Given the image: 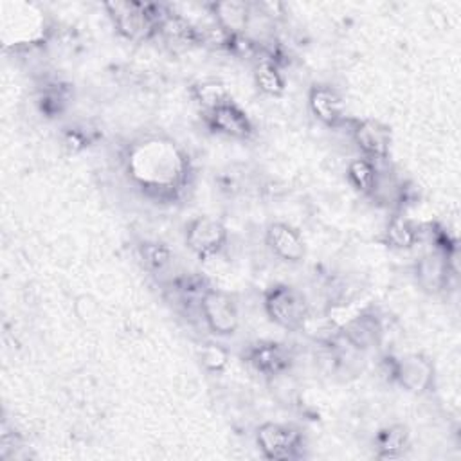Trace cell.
I'll list each match as a JSON object with an SVG mask.
<instances>
[{"label": "cell", "instance_id": "obj_17", "mask_svg": "<svg viewBox=\"0 0 461 461\" xmlns=\"http://www.w3.org/2000/svg\"><path fill=\"white\" fill-rule=\"evenodd\" d=\"M346 176H348L349 184L355 187V191H358L364 196H373L380 173H378L375 160L360 155V157L349 160V164L346 167Z\"/></svg>", "mask_w": 461, "mask_h": 461}, {"label": "cell", "instance_id": "obj_8", "mask_svg": "<svg viewBox=\"0 0 461 461\" xmlns=\"http://www.w3.org/2000/svg\"><path fill=\"white\" fill-rule=\"evenodd\" d=\"M245 362L259 375L267 378H277L286 375L292 366V353L279 342L258 340L245 348Z\"/></svg>", "mask_w": 461, "mask_h": 461}, {"label": "cell", "instance_id": "obj_19", "mask_svg": "<svg viewBox=\"0 0 461 461\" xmlns=\"http://www.w3.org/2000/svg\"><path fill=\"white\" fill-rule=\"evenodd\" d=\"M254 83L265 95L277 97L285 92V77L274 58H259L256 61Z\"/></svg>", "mask_w": 461, "mask_h": 461}, {"label": "cell", "instance_id": "obj_7", "mask_svg": "<svg viewBox=\"0 0 461 461\" xmlns=\"http://www.w3.org/2000/svg\"><path fill=\"white\" fill-rule=\"evenodd\" d=\"M391 378L412 394H423L432 387V362L420 353H405L389 362Z\"/></svg>", "mask_w": 461, "mask_h": 461}, {"label": "cell", "instance_id": "obj_10", "mask_svg": "<svg viewBox=\"0 0 461 461\" xmlns=\"http://www.w3.org/2000/svg\"><path fill=\"white\" fill-rule=\"evenodd\" d=\"M203 119L212 131L232 139H249L254 131L249 115L232 101H227L212 110L203 112Z\"/></svg>", "mask_w": 461, "mask_h": 461}, {"label": "cell", "instance_id": "obj_4", "mask_svg": "<svg viewBox=\"0 0 461 461\" xmlns=\"http://www.w3.org/2000/svg\"><path fill=\"white\" fill-rule=\"evenodd\" d=\"M256 443L263 457L272 461H288L301 456L303 436L294 425L267 421L258 427Z\"/></svg>", "mask_w": 461, "mask_h": 461}, {"label": "cell", "instance_id": "obj_20", "mask_svg": "<svg viewBox=\"0 0 461 461\" xmlns=\"http://www.w3.org/2000/svg\"><path fill=\"white\" fill-rule=\"evenodd\" d=\"M409 445V432L403 425H391L382 429L375 436L376 456L382 459H394L403 456V450Z\"/></svg>", "mask_w": 461, "mask_h": 461}, {"label": "cell", "instance_id": "obj_22", "mask_svg": "<svg viewBox=\"0 0 461 461\" xmlns=\"http://www.w3.org/2000/svg\"><path fill=\"white\" fill-rule=\"evenodd\" d=\"M139 258L151 272H162L171 263V250L164 243L146 241L139 247Z\"/></svg>", "mask_w": 461, "mask_h": 461}, {"label": "cell", "instance_id": "obj_23", "mask_svg": "<svg viewBox=\"0 0 461 461\" xmlns=\"http://www.w3.org/2000/svg\"><path fill=\"white\" fill-rule=\"evenodd\" d=\"M200 358H202V364L211 369V371H220L225 364H227V351L221 349L220 346H214V344H207L202 353H200Z\"/></svg>", "mask_w": 461, "mask_h": 461}, {"label": "cell", "instance_id": "obj_24", "mask_svg": "<svg viewBox=\"0 0 461 461\" xmlns=\"http://www.w3.org/2000/svg\"><path fill=\"white\" fill-rule=\"evenodd\" d=\"M86 142H88V137L83 131H79V128H70L63 135V146L70 153H76V151L83 149L86 146Z\"/></svg>", "mask_w": 461, "mask_h": 461}, {"label": "cell", "instance_id": "obj_18", "mask_svg": "<svg viewBox=\"0 0 461 461\" xmlns=\"http://www.w3.org/2000/svg\"><path fill=\"white\" fill-rule=\"evenodd\" d=\"M418 240H420V230L411 220L403 218L402 214L391 216L384 230V243L387 247L405 250V249H412Z\"/></svg>", "mask_w": 461, "mask_h": 461}, {"label": "cell", "instance_id": "obj_9", "mask_svg": "<svg viewBox=\"0 0 461 461\" xmlns=\"http://www.w3.org/2000/svg\"><path fill=\"white\" fill-rule=\"evenodd\" d=\"M351 137L362 157L371 160H384L391 148V131L376 119H360L353 122Z\"/></svg>", "mask_w": 461, "mask_h": 461}, {"label": "cell", "instance_id": "obj_3", "mask_svg": "<svg viewBox=\"0 0 461 461\" xmlns=\"http://www.w3.org/2000/svg\"><path fill=\"white\" fill-rule=\"evenodd\" d=\"M263 308L274 324L290 331L301 330L310 313L306 295L286 283H277L265 292Z\"/></svg>", "mask_w": 461, "mask_h": 461}, {"label": "cell", "instance_id": "obj_5", "mask_svg": "<svg viewBox=\"0 0 461 461\" xmlns=\"http://www.w3.org/2000/svg\"><path fill=\"white\" fill-rule=\"evenodd\" d=\"M200 315L205 326L218 337L232 335L240 326V312L234 297L218 288H207L203 292Z\"/></svg>", "mask_w": 461, "mask_h": 461}, {"label": "cell", "instance_id": "obj_16", "mask_svg": "<svg viewBox=\"0 0 461 461\" xmlns=\"http://www.w3.org/2000/svg\"><path fill=\"white\" fill-rule=\"evenodd\" d=\"M158 34L166 40V43L176 49H189L202 43V31L180 14L167 13L158 27Z\"/></svg>", "mask_w": 461, "mask_h": 461}, {"label": "cell", "instance_id": "obj_15", "mask_svg": "<svg viewBox=\"0 0 461 461\" xmlns=\"http://www.w3.org/2000/svg\"><path fill=\"white\" fill-rule=\"evenodd\" d=\"M211 13L214 16L216 25H220L225 32L232 36L247 34L250 18H252V5L245 2H216L211 5Z\"/></svg>", "mask_w": 461, "mask_h": 461}, {"label": "cell", "instance_id": "obj_21", "mask_svg": "<svg viewBox=\"0 0 461 461\" xmlns=\"http://www.w3.org/2000/svg\"><path fill=\"white\" fill-rule=\"evenodd\" d=\"M193 99L202 106L203 112L212 110L227 101H230L229 92L221 81L216 79H202L191 86Z\"/></svg>", "mask_w": 461, "mask_h": 461}, {"label": "cell", "instance_id": "obj_12", "mask_svg": "<svg viewBox=\"0 0 461 461\" xmlns=\"http://www.w3.org/2000/svg\"><path fill=\"white\" fill-rule=\"evenodd\" d=\"M265 243L274 256L288 263H299L306 254L303 236L285 221H272L267 227Z\"/></svg>", "mask_w": 461, "mask_h": 461}, {"label": "cell", "instance_id": "obj_1", "mask_svg": "<svg viewBox=\"0 0 461 461\" xmlns=\"http://www.w3.org/2000/svg\"><path fill=\"white\" fill-rule=\"evenodd\" d=\"M128 171L148 193L169 196L185 182L187 166L182 153L169 140L149 139L128 151Z\"/></svg>", "mask_w": 461, "mask_h": 461}, {"label": "cell", "instance_id": "obj_13", "mask_svg": "<svg viewBox=\"0 0 461 461\" xmlns=\"http://www.w3.org/2000/svg\"><path fill=\"white\" fill-rule=\"evenodd\" d=\"M312 115L326 126H339L344 121V103L339 92L328 85H313L308 90Z\"/></svg>", "mask_w": 461, "mask_h": 461}, {"label": "cell", "instance_id": "obj_11", "mask_svg": "<svg viewBox=\"0 0 461 461\" xmlns=\"http://www.w3.org/2000/svg\"><path fill=\"white\" fill-rule=\"evenodd\" d=\"M414 276L420 288L427 294H438L447 288L450 276V259L447 250L436 249L423 254L414 265Z\"/></svg>", "mask_w": 461, "mask_h": 461}, {"label": "cell", "instance_id": "obj_2", "mask_svg": "<svg viewBox=\"0 0 461 461\" xmlns=\"http://www.w3.org/2000/svg\"><path fill=\"white\" fill-rule=\"evenodd\" d=\"M113 27L117 32L131 41H144L155 32L167 11L158 4H142V2H110L104 4Z\"/></svg>", "mask_w": 461, "mask_h": 461}, {"label": "cell", "instance_id": "obj_14", "mask_svg": "<svg viewBox=\"0 0 461 461\" xmlns=\"http://www.w3.org/2000/svg\"><path fill=\"white\" fill-rule=\"evenodd\" d=\"M344 340L355 349H369L382 339V324L373 313H358L342 326Z\"/></svg>", "mask_w": 461, "mask_h": 461}, {"label": "cell", "instance_id": "obj_6", "mask_svg": "<svg viewBox=\"0 0 461 461\" xmlns=\"http://www.w3.org/2000/svg\"><path fill=\"white\" fill-rule=\"evenodd\" d=\"M225 243L227 229L212 216H196L185 227V245L202 261L218 256Z\"/></svg>", "mask_w": 461, "mask_h": 461}]
</instances>
